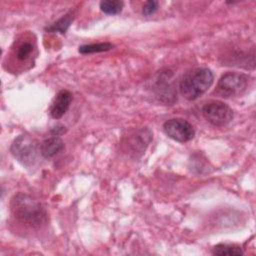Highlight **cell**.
Returning <instances> with one entry per match:
<instances>
[{
	"instance_id": "obj_1",
	"label": "cell",
	"mask_w": 256,
	"mask_h": 256,
	"mask_svg": "<svg viewBox=\"0 0 256 256\" xmlns=\"http://www.w3.org/2000/svg\"><path fill=\"white\" fill-rule=\"evenodd\" d=\"M13 215L22 223L39 229L47 222V213L42 204L27 194H17L11 200Z\"/></svg>"
},
{
	"instance_id": "obj_2",
	"label": "cell",
	"mask_w": 256,
	"mask_h": 256,
	"mask_svg": "<svg viewBox=\"0 0 256 256\" xmlns=\"http://www.w3.org/2000/svg\"><path fill=\"white\" fill-rule=\"evenodd\" d=\"M213 80L214 76L210 69H192L182 77L179 84L180 93L187 100H195L210 88Z\"/></svg>"
},
{
	"instance_id": "obj_3",
	"label": "cell",
	"mask_w": 256,
	"mask_h": 256,
	"mask_svg": "<svg viewBox=\"0 0 256 256\" xmlns=\"http://www.w3.org/2000/svg\"><path fill=\"white\" fill-rule=\"evenodd\" d=\"M11 152L23 165L32 166L37 161L40 148L38 149V144L33 138L27 135H20L14 140L11 146Z\"/></svg>"
},
{
	"instance_id": "obj_4",
	"label": "cell",
	"mask_w": 256,
	"mask_h": 256,
	"mask_svg": "<svg viewBox=\"0 0 256 256\" xmlns=\"http://www.w3.org/2000/svg\"><path fill=\"white\" fill-rule=\"evenodd\" d=\"M202 114L208 122L217 127L226 126L233 119L232 109L219 100L207 102L202 108Z\"/></svg>"
},
{
	"instance_id": "obj_5",
	"label": "cell",
	"mask_w": 256,
	"mask_h": 256,
	"mask_svg": "<svg viewBox=\"0 0 256 256\" xmlns=\"http://www.w3.org/2000/svg\"><path fill=\"white\" fill-rule=\"evenodd\" d=\"M249 77L242 73L227 72L225 73L217 84L218 92L225 96H237L245 91L247 88Z\"/></svg>"
},
{
	"instance_id": "obj_6",
	"label": "cell",
	"mask_w": 256,
	"mask_h": 256,
	"mask_svg": "<svg viewBox=\"0 0 256 256\" xmlns=\"http://www.w3.org/2000/svg\"><path fill=\"white\" fill-rule=\"evenodd\" d=\"M165 133L173 140L178 142H187L195 136L193 126L185 119L172 118L167 120L163 125Z\"/></svg>"
},
{
	"instance_id": "obj_7",
	"label": "cell",
	"mask_w": 256,
	"mask_h": 256,
	"mask_svg": "<svg viewBox=\"0 0 256 256\" xmlns=\"http://www.w3.org/2000/svg\"><path fill=\"white\" fill-rule=\"evenodd\" d=\"M72 102V94L68 90H61L56 95L50 107V115L55 118H61L69 109Z\"/></svg>"
},
{
	"instance_id": "obj_8",
	"label": "cell",
	"mask_w": 256,
	"mask_h": 256,
	"mask_svg": "<svg viewBox=\"0 0 256 256\" xmlns=\"http://www.w3.org/2000/svg\"><path fill=\"white\" fill-rule=\"evenodd\" d=\"M64 149V142L59 137H50L40 146V153L44 158H51Z\"/></svg>"
},
{
	"instance_id": "obj_9",
	"label": "cell",
	"mask_w": 256,
	"mask_h": 256,
	"mask_svg": "<svg viewBox=\"0 0 256 256\" xmlns=\"http://www.w3.org/2000/svg\"><path fill=\"white\" fill-rule=\"evenodd\" d=\"M73 19H74V12L70 11L66 13L63 17H61L59 20H57L55 23H53L51 26L47 27L46 30L49 32H60L64 34L69 28V26L71 25Z\"/></svg>"
},
{
	"instance_id": "obj_10",
	"label": "cell",
	"mask_w": 256,
	"mask_h": 256,
	"mask_svg": "<svg viewBox=\"0 0 256 256\" xmlns=\"http://www.w3.org/2000/svg\"><path fill=\"white\" fill-rule=\"evenodd\" d=\"M123 2L120 0H104L100 2V9L106 14L116 15L122 11Z\"/></svg>"
},
{
	"instance_id": "obj_11",
	"label": "cell",
	"mask_w": 256,
	"mask_h": 256,
	"mask_svg": "<svg viewBox=\"0 0 256 256\" xmlns=\"http://www.w3.org/2000/svg\"><path fill=\"white\" fill-rule=\"evenodd\" d=\"M114 47L113 44L104 42V43H97V44H89V45H82L79 47V52L82 54H91V53H98L111 50Z\"/></svg>"
},
{
	"instance_id": "obj_12",
	"label": "cell",
	"mask_w": 256,
	"mask_h": 256,
	"mask_svg": "<svg viewBox=\"0 0 256 256\" xmlns=\"http://www.w3.org/2000/svg\"><path fill=\"white\" fill-rule=\"evenodd\" d=\"M213 254L214 255H242L243 251L240 247L235 245H229V244H219L216 245L213 248Z\"/></svg>"
},
{
	"instance_id": "obj_13",
	"label": "cell",
	"mask_w": 256,
	"mask_h": 256,
	"mask_svg": "<svg viewBox=\"0 0 256 256\" xmlns=\"http://www.w3.org/2000/svg\"><path fill=\"white\" fill-rule=\"evenodd\" d=\"M32 50H33V46H32V44L30 42H28V41L22 42L18 46V48L16 50V57H17V59L21 60V61L26 60L30 56Z\"/></svg>"
},
{
	"instance_id": "obj_14",
	"label": "cell",
	"mask_w": 256,
	"mask_h": 256,
	"mask_svg": "<svg viewBox=\"0 0 256 256\" xmlns=\"http://www.w3.org/2000/svg\"><path fill=\"white\" fill-rule=\"evenodd\" d=\"M158 6H159V3H158L157 1H154V0L147 1V2H145V4L143 5L142 13H143L145 16L152 15V14H154V13L157 11Z\"/></svg>"
},
{
	"instance_id": "obj_15",
	"label": "cell",
	"mask_w": 256,
	"mask_h": 256,
	"mask_svg": "<svg viewBox=\"0 0 256 256\" xmlns=\"http://www.w3.org/2000/svg\"><path fill=\"white\" fill-rule=\"evenodd\" d=\"M63 132H65V127L63 126H57L55 128H53L51 130V133L54 135V136H58L59 134H62Z\"/></svg>"
}]
</instances>
